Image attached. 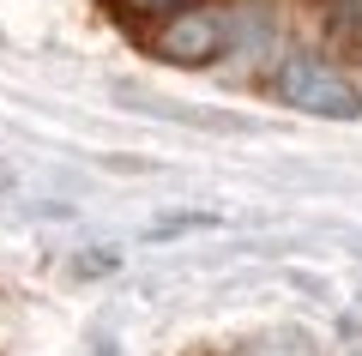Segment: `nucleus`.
Returning a JSON list of instances; mask_svg holds the SVG:
<instances>
[{
	"mask_svg": "<svg viewBox=\"0 0 362 356\" xmlns=\"http://www.w3.org/2000/svg\"><path fill=\"white\" fill-rule=\"evenodd\" d=\"M278 97L302 115H320V121H356L362 115V91L320 54H290L278 67Z\"/></svg>",
	"mask_w": 362,
	"mask_h": 356,
	"instance_id": "obj_1",
	"label": "nucleus"
},
{
	"mask_svg": "<svg viewBox=\"0 0 362 356\" xmlns=\"http://www.w3.org/2000/svg\"><path fill=\"white\" fill-rule=\"evenodd\" d=\"M230 37H235L230 13H175V18H163L151 49L169 67H211V61L230 54Z\"/></svg>",
	"mask_w": 362,
	"mask_h": 356,
	"instance_id": "obj_2",
	"label": "nucleus"
},
{
	"mask_svg": "<svg viewBox=\"0 0 362 356\" xmlns=\"http://www.w3.org/2000/svg\"><path fill=\"white\" fill-rule=\"evenodd\" d=\"M109 13H121V18H175V13H187L194 0H103Z\"/></svg>",
	"mask_w": 362,
	"mask_h": 356,
	"instance_id": "obj_3",
	"label": "nucleus"
},
{
	"mask_svg": "<svg viewBox=\"0 0 362 356\" xmlns=\"http://www.w3.org/2000/svg\"><path fill=\"white\" fill-rule=\"evenodd\" d=\"M247 356H320V350H314L302 332H272V338H259Z\"/></svg>",
	"mask_w": 362,
	"mask_h": 356,
	"instance_id": "obj_4",
	"label": "nucleus"
},
{
	"mask_svg": "<svg viewBox=\"0 0 362 356\" xmlns=\"http://www.w3.org/2000/svg\"><path fill=\"white\" fill-rule=\"evenodd\" d=\"M356 356H362V350H356Z\"/></svg>",
	"mask_w": 362,
	"mask_h": 356,
	"instance_id": "obj_5",
	"label": "nucleus"
}]
</instances>
